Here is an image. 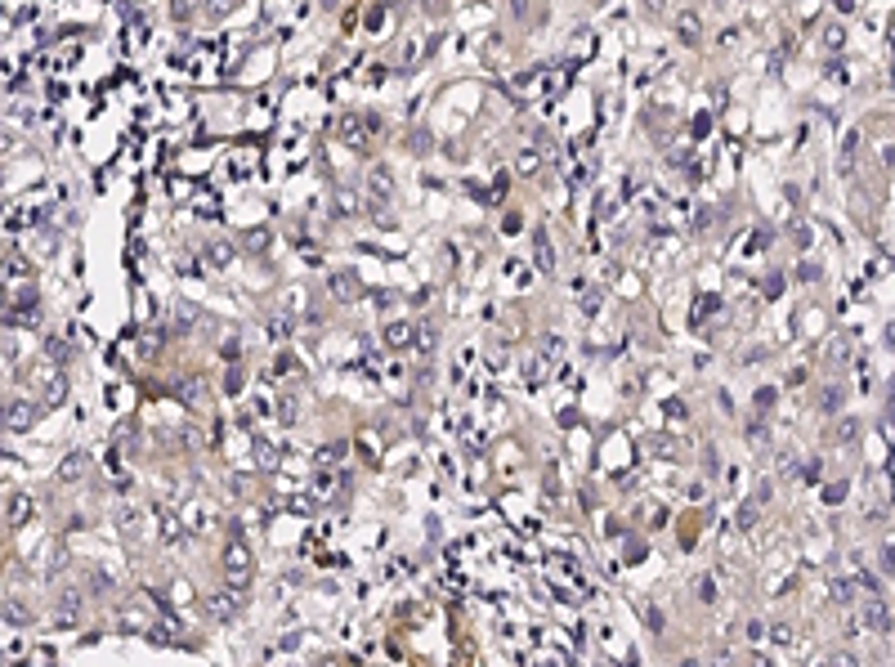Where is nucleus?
Segmentation results:
<instances>
[{"label":"nucleus","mask_w":895,"mask_h":667,"mask_svg":"<svg viewBox=\"0 0 895 667\" xmlns=\"http://www.w3.org/2000/svg\"><path fill=\"white\" fill-rule=\"evenodd\" d=\"M229 256H233V251H229L224 242H211V246H206V264H211V269H224Z\"/></svg>","instance_id":"423d86ee"},{"label":"nucleus","mask_w":895,"mask_h":667,"mask_svg":"<svg viewBox=\"0 0 895 667\" xmlns=\"http://www.w3.org/2000/svg\"><path fill=\"white\" fill-rule=\"evenodd\" d=\"M676 31H681V41H685V45H694V41H699V31H703L699 14H694V9H681V19H676Z\"/></svg>","instance_id":"20e7f679"},{"label":"nucleus","mask_w":895,"mask_h":667,"mask_svg":"<svg viewBox=\"0 0 895 667\" xmlns=\"http://www.w3.org/2000/svg\"><path fill=\"white\" fill-rule=\"evenodd\" d=\"M855 148H859V130H846V144H841V166H855Z\"/></svg>","instance_id":"1a4fd4ad"},{"label":"nucleus","mask_w":895,"mask_h":667,"mask_svg":"<svg viewBox=\"0 0 895 667\" xmlns=\"http://www.w3.org/2000/svg\"><path fill=\"white\" fill-rule=\"evenodd\" d=\"M323 667H359V663H349V658H327Z\"/></svg>","instance_id":"f8f14e48"},{"label":"nucleus","mask_w":895,"mask_h":667,"mask_svg":"<svg viewBox=\"0 0 895 667\" xmlns=\"http://www.w3.org/2000/svg\"><path fill=\"white\" fill-rule=\"evenodd\" d=\"M533 246H537V264H542V269H551V264H555V260H551V238H546V233H542V229H537V238H533Z\"/></svg>","instance_id":"0eeeda50"},{"label":"nucleus","mask_w":895,"mask_h":667,"mask_svg":"<svg viewBox=\"0 0 895 667\" xmlns=\"http://www.w3.org/2000/svg\"><path fill=\"white\" fill-rule=\"evenodd\" d=\"M81 466H86V457H81V453H72V457H67V461L59 466V479H67V483H72V479L81 475Z\"/></svg>","instance_id":"6e6552de"},{"label":"nucleus","mask_w":895,"mask_h":667,"mask_svg":"<svg viewBox=\"0 0 895 667\" xmlns=\"http://www.w3.org/2000/svg\"><path fill=\"white\" fill-rule=\"evenodd\" d=\"M367 130H381V126L363 121V116H341L336 135H341V144H349V148H367Z\"/></svg>","instance_id":"f03ea898"},{"label":"nucleus","mask_w":895,"mask_h":667,"mask_svg":"<svg viewBox=\"0 0 895 667\" xmlns=\"http://www.w3.org/2000/svg\"><path fill=\"white\" fill-rule=\"evenodd\" d=\"M408 341H412V331L403 327V323H399V327H390V345H394V349H403Z\"/></svg>","instance_id":"9d476101"},{"label":"nucleus","mask_w":895,"mask_h":667,"mask_svg":"<svg viewBox=\"0 0 895 667\" xmlns=\"http://www.w3.org/2000/svg\"><path fill=\"white\" fill-rule=\"evenodd\" d=\"M224 573H229V587H246L251 582V551L242 542H229V551H224Z\"/></svg>","instance_id":"f257e3e1"},{"label":"nucleus","mask_w":895,"mask_h":667,"mask_svg":"<svg viewBox=\"0 0 895 667\" xmlns=\"http://www.w3.org/2000/svg\"><path fill=\"white\" fill-rule=\"evenodd\" d=\"M206 613L215 623H229L233 613H238V596H233V587H224V591H211L206 596Z\"/></svg>","instance_id":"7ed1b4c3"},{"label":"nucleus","mask_w":895,"mask_h":667,"mask_svg":"<svg viewBox=\"0 0 895 667\" xmlns=\"http://www.w3.org/2000/svg\"><path fill=\"white\" fill-rule=\"evenodd\" d=\"M886 618H891V613H886V605H869V609H864V623H869L873 631H886V627H891Z\"/></svg>","instance_id":"39448f33"},{"label":"nucleus","mask_w":895,"mask_h":667,"mask_svg":"<svg viewBox=\"0 0 895 667\" xmlns=\"http://www.w3.org/2000/svg\"><path fill=\"white\" fill-rule=\"evenodd\" d=\"M681 667H699V663H694V658H685V663H681Z\"/></svg>","instance_id":"ddd939ff"},{"label":"nucleus","mask_w":895,"mask_h":667,"mask_svg":"<svg viewBox=\"0 0 895 667\" xmlns=\"http://www.w3.org/2000/svg\"><path fill=\"white\" fill-rule=\"evenodd\" d=\"M331 291H336V296H341V291L349 296V291H354V278H331Z\"/></svg>","instance_id":"9b49d317"}]
</instances>
